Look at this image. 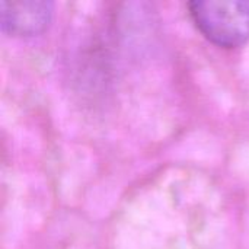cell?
I'll use <instances>...</instances> for the list:
<instances>
[{"label": "cell", "mask_w": 249, "mask_h": 249, "mask_svg": "<svg viewBox=\"0 0 249 249\" xmlns=\"http://www.w3.org/2000/svg\"><path fill=\"white\" fill-rule=\"evenodd\" d=\"M188 10L200 32L220 47H238L249 38V0H197Z\"/></svg>", "instance_id": "6da1fadb"}, {"label": "cell", "mask_w": 249, "mask_h": 249, "mask_svg": "<svg viewBox=\"0 0 249 249\" xmlns=\"http://www.w3.org/2000/svg\"><path fill=\"white\" fill-rule=\"evenodd\" d=\"M54 4L45 0L1 1V28L12 35H35L47 28Z\"/></svg>", "instance_id": "7a4b0ae2"}]
</instances>
